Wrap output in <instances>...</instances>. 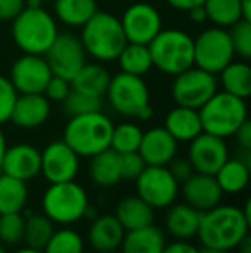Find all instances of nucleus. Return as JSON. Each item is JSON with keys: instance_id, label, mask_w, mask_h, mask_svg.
I'll return each instance as SVG.
<instances>
[{"instance_id": "nucleus-11", "label": "nucleus", "mask_w": 251, "mask_h": 253, "mask_svg": "<svg viewBox=\"0 0 251 253\" xmlns=\"http://www.w3.org/2000/svg\"><path fill=\"white\" fill-rule=\"evenodd\" d=\"M171 86V95L176 105L200 109L215 91L218 90V80L215 74L191 66L189 69L176 74Z\"/></svg>"}, {"instance_id": "nucleus-18", "label": "nucleus", "mask_w": 251, "mask_h": 253, "mask_svg": "<svg viewBox=\"0 0 251 253\" xmlns=\"http://www.w3.org/2000/svg\"><path fill=\"white\" fill-rule=\"evenodd\" d=\"M179 191L182 193L184 202L198 212L214 209L215 205L222 203V197H224L215 176L200 172H193L184 183H181Z\"/></svg>"}, {"instance_id": "nucleus-40", "label": "nucleus", "mask_w": 251, "mask_h": 253, "mask_svg": "<svg viewBox=\"0 0 251 253\" xmlns=\"http://www.w3.org/2000/svg\"><path fill=\"white\" fill-rule=\"evenodd\" d=\"M17 91L12 86L10 80L3 74H0V126L10 121V114H12V107L16 103Z\"/></svg>"}, {"instance_id": "nucleus-42", "label": "nucleus", "mask_w": 251, "mask_h": 253, "mask_svg": "<svg viewBox=\"0 0 251 253\" xmlns=\"http://www.w3.org/2000/svg\"><path fill=\"white\" fill-rule=\"evenodd\" d=\"M71 90H72V88H71V81L64 80V78H61V76H52L50 81L47 83V86H45L43 95L50 102L62 103L64 100H66L67 95H69Z\"/></svg>"}, {"instance_id": "nucleus-47", "label": "nucleus", "mask_w": 251, "mask_h": 253, "mask_svg": "<svg viewBox=\"0 0 251 253\" xmlns=\"http://www.w3.org/2000/svg\"><path fill=\"white\" fill-rule=\"evenodd\" d=\"M172 9L176 10H181V12H188L189 9L193 7H198V5H203L205 0H165Z\"/></svg>"}, {"instance_id": "nucleus-25", "label": "nucleus", "mask_w": 251, "mask_h": 253, "mask_svg": "<svg viewBox=\"0 0 251 253\" xmlns=\"http://www.w3.org/2000/svg\"><path fill=\"white\" fill-rule=\"evenodd\" d=\"M110 73L102 62H86L71 80V88L91 97L104 98L110 83Z\"/></svg>"}, {"instance_id": "nucleus-10", "label": "nucleus", "mask_w": 251, "mask_h": 253, "mask_svg": "<svg viewBox=\"0 0 251 253\" xmlns=\"http://www.w3.org/2000/svg\"><path fill=\"white\" fill-rule=\"evenodd\" d=\"M136 195L151 209H167L178 200L181 184L171 174L167 166H146L134 179Z\"/></svg>"}, {"instance_id": "nucleus-30", "label": "nucleus", "mask_w": 251, "mask_h": 253, "mask_svg": "<svg viewBox=\"0 0 251 253\" xmlns=\"http://www.w3.org/2000/svg\"><path fill=\"white\" fill-rule=\"evenodd\" d=\"M97 10V0H54L55 19L69 28H81Z\"/></svg>"}, {"instance_id": "nucleus-48", "label": "nucleus", "mask_w": 251, "mask_h": 253, "mask_svg": "<svg viewBox=\"0 0 251 253\" xmlns=\"http://www.w3.org/2000/svg\"><path fill=\"white\" fill-rule=\"evenodd\" d=\"M188 16L191 23H196V24H203L207 23V12H205V7L203 5H198L193 7V9L188 10Z\"/></svg>"}, {"instance_id": "nucleus-6", "label": "nucleus", "mask_w": 251, "mask_h": 253, "mask_svg": "<svg viewBox=\"0 0 251 253\" xmlns=\"http://www.w3.org/2000/svg\"><path fill=\"white\" fill-rule=\"evenodd\" d=\"M201 127L205 133L218 138H231L248 119V103L227 91H215L203 105L198 109Z\"/></svg>"}, {"instance_id": "nucleus-53", "label": "nucleus", "mask_w": 251, "mask_h": 253, "mask_svg": "<svg viewBox=\"0 0 251 253\" xmlns=\"http://www.w3.org/2000/svg\"><path fill=\"white\" fill-rule=\"evenodd\" d=\"M200 253H231L227 250H215V248H203V250H200Z\"/></svg>"}, {"instance_id": "nucleus-20", "label": "nucleus", "mask_w": 251, "mask_h": 253, "mask_svg": "<svg viewBox=\"0 0 251 253\" xmlns=\"http://www.w3.org/2000/svg\"><path fill=\"white\" fill-rule=\"evenodd\" d=\"M138 153L146 166H169L178 155V141L164 126H155L143 131Z\"/></svg>"}, {"instance_id": "nucleus-15", "label": "nucleus", "mask_w": 251, "mask_h": 253, "mask_svg": "<svg viewBox=\"0 0 251 253\" xmlns=\"http://www.w3.org/2000/svg\"><path fill=\"white\" fill-rule=\"evenodd\" d=\"M79 159L64 140H55L41 150L40 174L48 183L74 181L79 172Z\"/></svg>"}, {"instance_id": "nucleus-19", "label": "nucleus", "mask_w": 251, "mask_h": 253, "mask_svg": "<svg viewBox=\"0 0 251 253\" xmlns=\"http://www.w3.org/2000/svg\"><path fill=\"white\" fill-rule=\"evenodd\" d=\"M52 114V102L43 93H21L10 114V123L21 129H36L43 126Z\"/></svg>"}, {"instance_id": "nucleus-54", "label": "nucleus", "mask_w": 251, "mask_h": 253, "mask_svg": "<svg viewBox=\"0 0 251 253\" xmlns=\"http://www.w3.org/2000/svg\"><path fill=\"white\" fill-rule=\"evenodd\" d=\"M0 253H7V250H5V245H2V243H0Z\"/></svg>"}, {"instance_id": "nucleus-38", "label": "nucleus", "mask_w": 251, "mask_h": 253, "mask_svg": "<svg viewBox=\"0 0 251 253\" xmlns=\"http://www.w3.org/2000/svg\"><path fill=\"white\" fill-rule=\"evenodd\" d=\"M62 105H64V112L69 117H74V116H81V114L102 110V107H104V98L91 97V95L71 90L69 95L66 97V100L62 102Z\"/></svg>"}, {"instance_id": "nucleus-29", "label": "nucleus", "mask_w": 251, "mask_h": 253, "mask_svg": "<svg viewBox=\"0 0 251 253\" xmlns=\"http://www.w3.org/2000/svg\"><path fill=\"white\" fill-rule=\"evenodd\" d=\"M90 177L97 186L108 188L121 183V166H119V153L112 148L97 153L90 160Z\"/></svg>"}, {"instance_id": "nucleus-14", "label": "nucleus", "mask_w": 251, "mask_h": 253, "mask_svg": "<svg viewBox=\"0 0 251 253\" xmlns=\"http://www.w3.org/2000/svg\"><path fill=\"white\" fill-rule=\"evenodd\" d=\"M54 76L43 55L23 53L10 66L9 80L17 93H43Z\"/></svg>"}, {"instance_id": "nucleus-50", "label": "nucleus", "mask_w": 251, "mask_h": 253, "mask_svg": "<svg viewBox=\"0 0 251 253\" xmlns=\"http://www.w3.org/2000/svg\"><path fill=\"white\" fill-rule=\"evenodd\" d=\"M239 253H251V238H250V234L245 238V240L239 243V247L236 248Z\"/></svg>"}, {"instance_id": "nucleus-44", "label": "nucleus", "mask_w": 251, "mask_h": 253, "mask_svg": "<svg viewBox=\"0 0 251 253\" xmlns=\"http://www.w3.org/2000/svg\"><path fill=\"white\" fill-rule=\"evenodd\" d=\"M26 7V0H0V21H12Z\"/></svg>"}, {"instance_id": "nucleus-46", "label": "nucleus", "mask_w": 251, "mask_h": 253, "mask_svg": "<svg viewBox=\"0 0 251 253\" xmlns=\"http://www.w3.org/2000/svg\"><path fill=\"white\" fill-rule=\"evenodd\" d=\"M234 136L238 138V143L243 150L245 152L251 150V123H250V119H246L245 123L239 126V129L234 133Z\"/></svg>"}, {"instance_id": "nucleus-7", "label": "nucleus", "mask_w": 251, "mask_h": 253, "mask_svg": "<svg viewBox=\"0 0 251 253\" xmlns=\"http://www.w3.org/2000/svg\"><path fill=\"white\" fill-rule=\"evenodd\" d=\"M105 98L119 116L127 119L150 121L153 116L150 88L141 76L126 73L112 76Z\"/></svg>"}, {"instance_id": "nucleus-27", "label": "nucleus", "mask_w": 251, "mask_h": 253, "mask_svg": "<svg viewBox=\"0 0 251 253\" xmlns=\"http://www.w3.org/2000/svg\"><path fill=\"white\" fill-rule=\"evenodd\" d=\"M214 176L224 195L243 193L250 184V162L245 159L229 157Z\"/></svg>"}, {"instance_id": "nucleus-17", "label": "nucleus", "mask_w": 251, "mask_h": 253, "mask_svg": "<svg viewBox=\"0 0 251 253\" xmlns=\"http://www.w3.org/2000/svg\"><path fill=\"white\" fill-rule=\"evenodd\" d=\"M41 152L30 143H16L7 147L3 153L0 170L7 176H12L21 181H31L40 176Z\"/></svg>"}, {"instance_id": "nucleus-39", "label": "nucleus", "mask_w": 251, "mask_h": 253, "mask_svg": "<svg viewBox=\"0 0 251 253\" xmlns=\"http://www.w3.org/2000/svg\"><path fill=\"white\" fill-rule=\"evenodd\" d=\"M232 47H234L236 57L243 60L251 59V21H238L234 26L229 28Z\"/></svg>"}, {"instance_id": "nucleus-52", "label": "nucleus", "mask_w": 251, "mask_h": 253, "mask_svg": "<svg viewBox=\"0 0 251 253\" xmlns=\"http://www.w3.org/2000/svg\"><path fill=\"white\" fill-rule=\"evenodd\" d=\"M14 253H43V250H36V248H31V247H23V248H17Z\"/></svg>"}, {"instance_id": "nucleus-21", "label": "nucleus", "mask_w": 251, "mask_h": 253, "mask_svg": "<svg viewBox=\"0 0 251 253\" xmlns=\"http://www.w3.org/2000/svg\"><path fill=\"white\" fill-rule=\"evenodd\" d=\"M124 227L115 219V215L112 213L95 215L88 229V243L97 253L117 252L124 240Z\"/></svg>"}, {"instance_id": "nucleus-2", "label": "nucleus", "mask_w": 251, "mask_h": 253, "mask_svg": "<svg viewBox=\"0 0 251 253\" xmlns=\"http://www.w3.org/2000/svg\"><path fill=\"white\" fill-rule=\"evenodd\" d=\"M10 35L16 47L23 53L45 55L54 40L57 38L59 21L43 5L24 7L12 21Z\"/></svg>"}, {"instance_id": "nucleus-28", "label": "nucleus", "mask_w": 251, "mask_h": 253, "mask_svg": "<svg viewBox=\"0 0 251 253\" xmlns=\"http://www.w3.org/2000/svg\"><path fill=\"white\" fill-rule=\"evenodd\" d=\"M222 90L239 98L248 100L251 95V66L248 60H232L217 74Z\"/></svg>"}, {"instance_id": "nucleus-49", "label": "nucleus", "mask_w": 251, "mask_h": 253, "mask_svg": "<svg viewBox=\"0 0 251 253\" xmlns=\"http://www.w3.org/2000/svg\"><path fill=\"white\" fill-rule=\"evenodd\" d=\"M241 3V14L245 21H251V0H239Z\"/></svg>"}, {"instance_id": "nucleus-23", "label": "nucleus", "mask_w": 251, "mask_h": 253, "mask_svg": "<svg viewBox=\"0 0 251 253\" xmlns=\"http://www.w3.org/2000/svg\"><path fill=\"white\" fill-rule=\"evenodd\" d=\"M167 215H165V229L176 240H193L198 234L200 227L201 212L193 209L188 203H172L167 207Z\"/></svg>"}, {"instance_id": "nucleus-43", "label": "nucleus", "mask_w": 251, "mask_h": 253, "mask_svg": "<svg viewBox=\"0 0 251 253\" xmlns=\"http://www.w3.org/2000/svg\"><path fill=\"white\" fill-rule=\"evenodd\" d=\"M169 170H171L172 176L178 179V183H184L186 179L191 176V174L194 172L193 167H191L189 160L188 159H179V157H174V159L169 162Z\"/></svg>"}, {"instance_id": "nucleus-26", "label": "nucleus", "mask_w": 251, "mask_h": 253, "mask_svg": "<svg viewBox=\"0 0 251 253\" xmlns=\"http://www.w3.org/2000/svg\"><path fill=\"white\" fill-rule=\"evenodd\" d=\"M115 219L121 222L124 231L140 229L155 222V209H151L143 198L138 195L124 197L115 207Z\"/></svg>"}, {"instance_id": "nucleus-32", "label": "nucleus", "mask_w": 251, "mask_h": 253, "mask_svg": "<svg viewBox=\"0 0 251 253\" xmlns=\"http://www.w3.org/2000/svg\"><path fill=\"white\" fill-rule=\"evenodd\" d=\"M30 198L26 181L0 174V213L23 212Z\"/></svg>"}, {"instance_id": "nucleus-35", "label": "nucleus", "mask_w": 251, "mask_h": 253, "mask_svg": "<svg viewBox=\"0 0 251 253\" xmlns=\"http://www.w3.org/2000/svg\"><path fill=\"white\" fill-rule=\"evenodd\" d=\"M43 253H84V240L77 231L64 226L52 233Z\"/></svg>"}, {"instance_id": "nucleus-36", "label": "nucleus", "mask_w": 251, "mask_h": 253, "mask_svg": "<svg viewBox=\"0 0 251 253\" xmlns=\"http://www.w3.org/2000/svg\"><path fill=\"white\" fill-rule=\"evenodd\" d=\"M141 136H143V129L136 123H121L112 129L110 148L117 153L138 152Z\"/></svg>"}, {"instance_id": "nucleus-34", "label": "nucleus", "mask_w": 251, "mask_h": 253, "mask_svg": "<svg viewBox=\"0 0 251 253\" xmlns=\"http://www.w3.org/2000/svg\"><path fill=\"white\" fill-rule=\"evenodd\" d=\"M54 231H55V224L43 212L31 213V215L24 217L23 243L26 247L36 248V250H43Z\"/></svg>"}, {"instance_id": "nucleus-33", "label": "nucleus", "mask_w": 251, "mask_h": 253, "mask_svg": "<svg viewBox=\"0 0 251 253\" xmlns=\"http://www.w3.org/2000/svg\"><path fill=\"white\" fill-rule=\"evenodd\" d=\"M203 7L207 12V21H210L212 26L229 30L243 19L239 0H205Z\"/></svg>"}, {"instance_id": "nucleus-9", "label": "nucleus", "mask_w": 251, "mask_h": 253, "mask_svg": "<svg viewBox=\"0 0 251 253\" xmlns=\"http://www.w3.org/2000/svg\"><path fill=\"white\" fill-rule=\"evenodd\" d=\"M194 43V66L217 76L229 62L236 59L229 30L217 26L205 28L200 31Z\"/></svg>"}, {"instance_id": "nucleus-1", "label": "nucleus", "mask_w": 251, "mask_h": 253, "mask_svg": "<svg viewBox=\"0 0 251 253\" xmlns=\"http://www.w3.org/2000/svg\"><path fill=\"white\" fill-rule=\"evenodd\" d=\"M250 202L246 205H215L201 212L196 238L203 248L232 252L250 234Z\"/></svg>"}, {"instance_id": "nucleus-5", "label": "nucleus", "mask_w": 251, "mask_h": 253, "mask_svg": "<svg viewBox=\"0 0 251 253\" xmlns=\"http://www.w3.org/2000/svg\"><path fill=\"white\" fill-rule=\"evenodd\" d=\"M148 48L153 67L165 76H176L194 66L193 37L179 28H162Z\"/></svg>"}, {"instance_id": "nucleus-41", "label": "nucleus", "mask_w": 251, "mask_h": 253, "mask_svg": "<svg viewBox=\"0 0 251 253\" xmlns=\"http://www.w3.org/2000/svg\"><path fill=\"white\" fill-rule=\"evenodd\" d=\"M119 166H121L122 181H134L141 174V170L146 167V164L138 152H129L119 153Z\"/></svg>"}, {"instance_id": "nucleus-22", "label": "nucleus", "mask_w": 251, "mask_h": 253, "mask_svg": "<svg viewBox=\"0 0 251 253\" xmlns=\"http://www.w3.org/2000/svg\"><path fill=\"white\" fill-rule=\"evenodd\" d=\"M164 127L178 143H189L193 138L203 133L198 110L182 105H176L174 109L169 110L164 119Z\"/></svg>"}, {"instance_id": "nucleus-16", "label": "nucleus", "mask_w": 251, "mask_h": 253, "mask_svg": "<svg viewBox=\"0 0 251 253\" xmlns=\"http://www.w3.org/2000/svg\"><path fill=\"white\" fill-rule=\"evenodd\" d=\"M194 172L214 176L222 164L229 159V147L224 138L214 136L210 133H200L189 141L188 157Z\"/></svg>"}, {"instance_id": "nucleus-4", "label": "nucleus", "mask_w": 251, "mask_h": 253, "mask_svg": "<svg viewBox=\"0 0 251 253\" xmlns=\"http://www.w3.org/2000/svg\"><path fill=\"white\" fill-rule=\"evenodd\" d=\"M114 123L102 110L69 117L64 127L62 140L79 157L91 159L97 153L110 148Z\"/></svg>"}, {"instance_id": "nucleus-3", "label": "nucleus", "mask_w": 251, "mask_h": 253, "mask_svg": "<svg viewBox=\"0 0 251 253\" xmlns=\"http://www.w3.org/2000/svg\"><path fill=\"white\" fill-rule=\"evenodd\" d=\"M79 40L86 55L97 62H114L127 43L117 16L107 10H97L88 23L81 26Z\"/></svg>"}, {"instance_id": "nucleus-24", "label": "nucleus", "mask_w": 251, "mask_h": 253, "mask_svg": "<svg viewBox=\"0 0 251 253\" xmlns=\"http://www.w3.org/2000/svg\"><path fill=\"white\" fill-rule=\"evenodd\" d=\"M167 243L164 229L155 224L140 227V229L126 231L121 243V253H162Z\"/></svg>"}, {"instance_id": "nucleus-37", "label": "nucleus", "mask_w": 251, "mask_h": 253, "mask_svg": "<svg viewBox=\"0 0 251 253\" xmlns=\"http://www.w3.org/2000/svg\"><path fill=\"white\" fill-rule=\"evenodd\" d=\"M24 217L21 212L0 213V243L5 247H16L23 243Z\"/></svg>"}, {"instance_id": "nucleus-13", "label": "nucleus", "mask_w": 251, "mask_h": 253, "mask_svg": "<svg viewBox=\"0 0 251 253\" xmlns=\"http://www.w3.org/2000/svg\"><path fill=\"white\" fill-rule=\"evenodd\" d=\"M45 60L54 76L71 81L76 73L88 62V55L79 37L72 33H59L54 43L45 52Z\"/></svg>"}, {"instance_id": "nucleus-51", "label": "nucleus", "mask_w": 251, "mask_h": 253, "mask_svg": "<svg viewBox=\"0 0 251 253\" xmlns=\"http://www.w3.org/2000/svg\"><path fill=\"white\" fill-rule=\"evenodd\" d=\"M7 138H5V134H3V131H2V127H0V166H2V159H3V153H5L7 150Z\"/></svg>"}, {"instance_id": "nucleus-55", "label": "nucleus", "mask_w": 251, "mask_h": 253, "mask_svg": "<svg viewBox=\"0 0 251 253\" xmlns=\"http://www.w3.org/2000/svg\"><path fill=\"white\" fill-rule=\"evenodd\" d=\"M107 253H121V252H107Z\"/></svg>"}, {"instance_id": "nucleus-8", "label": "nucleus", "mask_w": 251, "mask_h": 253, "mask_svg": "<svg viewBox=\"0 0 251 253\" xmlns=\"http://www.w3.org/2000/svg\"><path fill=\"white\" fill-rule=\"evenodd\" d=\"M90 198L88 193L76 181L50 183L41 197L43 213L59 226H71L86 217Z\"/></svg>"}, {"instance_id": "nucleus-31", "label": "nucleus", "mask_w": 251, "mask_h": 253, "mask_svg": "<svg viewBox=\"0 0 251 253\" xmlns=\"http://www.w3.org/2000/svg\"><path fill=\"white\" fill-rule=\"evenodd\" d=\"M117 64L121 73L133 74V76H146L151 69H153V62H151V53L148 45L141 43H127L121 53L117 55Z\"/></svg>"}, {"instance_id": "nucleus-45", "label": "nucleus", "mask_w": 251, "mask_h": 253, "mask_svg": "<svg viewBox=\"0 0 251 253\" xmlns=\"http://www.w3.org/2000/svg\"><path fill=\"white\" fill-rule=\"evenodd\" d=\"M162 253H200V248L189 243V240H176L172 243H165Z\"/></svg>"}, {"instance_id": "nucleus-12", "label": "nucleus", "mask_w": 251, "mask_h": 253, "mask_svg": "<svg viewBox=\"0 0 251 253\" xmlns=\"http://www.w3.org/2000/svg\"><path fill=\"white\" fill-rule=\"evenodd\" d=\"M129 43L148 45L164 28L162 14L153 3L134 2L119 17Z\"/></svg>"}]
</instances>
